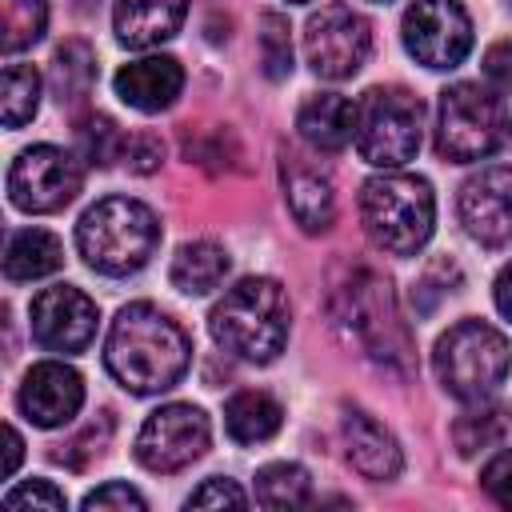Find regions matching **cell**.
Listing matches in <instances>:
<instances>
[{
  "label": "cell",
  "mask_w": 512,
  "mask_h": 512,
  "mask_svg": "<svg viewBox=\"0 0 512 512\" xmlns=\"http://www.w3.org/2000/svg\"><path fill=\"white\" fill-rule=\"evenodd\" d=\"M108 372L136 396H152L172 388L188 364H192V340L188 332L156 304H128L112 320L108 344H104Z\"/></svg>",
  "instance_id": "obj_1"
},
{
  "label": "cell",
  "mask_w": 512,
  "mask_h": 512,
  "mask_svg": "<svg viewBox=\"0 0 512 512\" xmlns=\"http://www.w3.org/2000/svg\"><path fill=\"white\" fill-rule=\"evenodd\" d=\"M288 324H292L288 292L272 276L236 280L208 316L212 340L224 352H232L240 360H252V364H268L284 352Z\"/></svg>",
  "instance_id": "obj_2"
},
{
  "label": "cell",
  "mask_w": 512,
  "mask_h": 512,
  "mask_svg": "<svg viewBox=\"0 0 512 512\" xmlns=\"http://www.w3.org/2000/svg\"><path fill=\"white\" fill-rule=\"evenodd\" d=\"M160 244V220L132 196L96 200L76 224V248L92 272L128 276L140 272Z\"/></svg>",
  "instance_id": "obj_3"
},
{
  "label": "cell",
  "mask_w": 512,
  "mask_h": 512,
  "mask_svg": "<svg viewBox=\"0 0 512 512\" xmlns=\"http://www.w3.org/2000/svg\"><path fill=\"white\" fill-rule=\"evenodd\" d=\"M360 220L380 252L416 256L436 224L432 184L412 172H380L360 192Z\"/></svg>",
  "instance_id": "obj_4"
},
{
  "label": "cell",
  "mask_w": 512,
  "mask_h": 512,
  "mask_svg": "<svg viewBox=\"0 0 512 512\" xmlns=\"http://www.w3.org/2000/svg\"><path fill=\"white\" fill-rule=\"evenodd\" d=\"M432 368H436V380L456 400L476 404V400H488L504 384V376L512 368V348H508L504 332H496L492 324L460 320L436 340Z\"/></svg>",
  "instance_id": "obj_5"
},
{
  "label": "cell",
  "mask_w": 512,
  "mask_h": 512,
  "mask_svg": "<svg viewBox=\"0 0 512 512\" xmlns=\"http://www.w3.org/2000/svg\"><path fill=\"white\" fill-rule=\"evenodd\" d=\"M508 136L504 100L472 80H460L440 92L436 108V152L452 164H472L492 156Z\"/></svg>",
  "instance_id": "obj_6"
},
{
  "label": "cell",
  "mask_w": 512,
  "mask_h": 512,
  "mask_svg": "<svg viewBox=\"0 0 512 512\" xmlns=\"http://www.w3.org/2000/svg\"><path fill=\"white\" fill-rule=\"evenodd\" d=\"M424 104L396 84H376L356 104V152L376 168H400L420 152Z\"/></svg>",
  "instance_id": "obj_7"
},
{
  "label": "cell",
  "mask_w": 512,
  "mask_h": 512,
  "mask_svg": "<svg viewBox=\"0 0 512 512\" xmlns=\"http://www.w3.org/2000/svg\"><path fill=\"white\" fill-rule=\"evenodd\" d=\"M332 304H336V320L348 332H356L376 360H392L408 352V336H404V324L396 316V300L384 276L360 268L356 276H348V284L336 288Z\"/></svg>",
  "instance_id": "obj_8"
},
{
  "label": "cell",
  "mask_w": 512,
  "mask_h": 512,
  "mask_svg": "<svg viewBox=\"0 0 512 512\" xmlns=\"http://www.w3.org/2000/svg\"><path fill=\"white\" fill-rule=\"evenodd\" d=\"M372 52V24L352 4H324L304 24V60L320 80H348Z\"/></svg>",
  "instance_id": "obj_9"
},
{
  "label": "cell",
  "mask_w": 512,
  "mask_h": 512,
  "mask_svg": "<svg viewBox=\"0 0 512 512\" xmlns=\"http://www.w3.org/2000/svg\"><path fill=\"white\" fill-rule=\"evenodd\" d=\"M80 184H84L80 160L56 144H32L8 168V200L20 212H36V216L68 208Z\"/></svg>",
  "instance_id": "obj_10"
},
{
  "label": "cell",
  "mask_w": 512,
  "mask_h": 512,
  "mask_svg": "<svg viewBox=\"0 0 512 512\" xmlns=\"http://www.w3.org/2000/svg\"><path fill=\"white\" fill-rule=\"evenodd\" d=\"M404 48L424 68H456L472 52V20L460 0H412L404 12Z\"/></svg>",
  "instance_id": "obj_11"
},
{
  "label": "cell",
  "mask_w": 512,
  "mask_h": 512,
  "mask_svg": "<svg viewBox=\"0 0 512 512\" xmlns=\"http://www.w3.org/2000/svg\"><path fill=\"white\" fill-rule=\"evenodd\" d=\"M208 440H212V428H208V416L200 408L164 404L140 424L136 460L148 472H180V468H188L192 460L204 456Z\"/></svg>",
  "instance_id": "obj_12"
},
{
  "label": "cell",
  "mask_w": 512,
  "mask_h": 512,
  "mask_svg": "<svg viewBox=\"0 0 512 512\" xmlns=\"http://www.w3.org/2000/svg\"><path fill=\"white\" fill-rule=\"evenodd\" d=\"M96 320V304L72 284L44 288L32 300V336L48 352H84L96 336Z\"/></svg>",
  "instance_id": "obj_13"
},
{
  "label": "cell",
  "mask_w": 512,
  "mask_h": 512,
  "mask_svg": "<svg viewBox=\"0 0 512 512\" xmlns=\"http://www.w3.org/2000/svg\"><path fill=\"white\" fill-rule=\"evenodd\" d=\"M460 224L472 240L496 248L512 240V168L492 164L464 180L460 188Z\"/></svg>",
  "instance_id": "obj_14"
},
{
  "label": "cell",
  "mask_w": 512,
  "mask_h": 512,
  "mask_svg": "<svg viewBox=\"0 0 512 512\" xmlns=\"http://www.w3.org/2000/svg\"><path fill=\"white\" fill-rule=\"evenodd\" d=\"M84 404V380L76 368L60 364V360H44L32 364L24 384H20V412L36 424V428H60L68 424Z\"/></svg>",
  "instance_id": "obj_15"
},
{
  "label": "cell",
  "mask_w": 512,
  "mask_h": 512,
  "mask_svg": "<svg viewBox=\"0 0 512 512\" xmlns=\"http://www.w3.org/2000/svg\"><path fill=\"white\" fill-rule=\"evenodd\" d=\"M116 96L136 108V112H164L180 88H184V68L172 60V56H144V60H132L116 72Z\"/></svg>",
  "instance_id": "obj_16"
},
{
  "label": "cell",
  "mask_w": 512,
  "mask_h": 512,
  "mask_svg": "<svg viewBox=\"0 0 512 512\" xmlns=\"http://www.w3.org/2000/svg\"><path fill=\"white\" fill-rule=\"evenodd\" d=\"M344 456L368 480H392L404 464L396 436L368 412H344Z\"/></svg>",
  "instance_id": "obj_17"
},
{
  "label": "cell",
  "mask_w": 512,
  "mask_h": 512,
  "mask_svg": "<svg viewBox=\"0 0 512 512\" xmlns=\"http://www.w3.org/2000/svg\"><path fill=\"white\" fill-rule=\"evenodd\" d=\"M188 0H116L112 24L124 48H152L180 32Z\"/></svg>",
  "instance_id": "obj_18"
},
{
  "label": "cell",
  "mask_w": 512,
  "mask_h": 512,
  "mask_svg": "<svg viewBox=\"0 0 512 512\" xmlns=\"http://www.w3.org/2000/svg\"><path fill=\"white\" fill-rule=\"evenodd\" d=\"M296 128L316 152H340L356 140V104L340 92H316L300 104Z\"/></svg>",
  "instance_id": "obj_19"
},
{
  "label": "cell",
  "mask_w": 512,
  "mask_h": 512,
  "mask_svg": "<svg viewBox=\"0 0 512 512\" xmlns=\"http://www.w3.org/2000/svg\"><path fill=\"white\" fill-rule=\"evenodd\" d=\"M284 192L296 224L304 232H324L336 220V192L332 180L320 168H308L300 160H284Z\"/></svg>",
  "instance_id": "obj_20"
},
{
  "label": "cell",
  "mask_w": 512,
  "mask_h": 512,
  "mask_svg": "<svg viewBox=\"0 0 512 512\" xmlns=\"http://www.w3.org/2000/svg\"><path fill=\"white\" fill-rule=\"evenodd\" d=\"M64 260V244L48 228H20L8 236L4 248V276L8 280H40L56 272Z\"/></svg>",
  "instance_id": "obj_21"
},
{
  "label": "cell",
  "mask_w": 512,
  "mask_h": 512,
  "mask_svg": "<svg viewBox=\"0 0 512 512\" xmlns=\"http://www.w3.org/2000/svg\"><path fill=\"white\" fill-rule=\"evenodd\" d=\"M280 404L268 396V392H236L228 404H224V428L236 444H260L268 436L280 432Z\"/></svg>",
  "instance_id": "obj_22"
},
{
  "label": "cell",
  "mask_w": 512,
  "mask_h": 512,
  "mask_svg": "<svg viewBox=\"0 0 512 512\" xmlns=\"http://www.w3.org/2000/svg\"><path fill=\"white\" fill-rule=\"evenodd\" d=\"M224 276H228V252L212 240H192L172 260V284L188 296H204V292L220 288Z\"/></svg>",
  "instance_id": "obj_23"
},
{
  "label": "cell",
  "mask_w": 512,
  "mask_h": 512,
  "mask_svg": "<svg viewBox=\"0 0 512 512\" xmlns=\"http://www.w3.org/2000/svg\"><path fill=\"white\" fill-rule=\"evenodd\" d=\"M96 80V56L84 40H68L52 56V92L60 104H80L92 92Z\"/></svg>",
  "instance_id": "obj_24"
},
{
  "label": "cell",
  "mask_w": 512,
  "mask_h": 512,
  "mask_svg": "<svg viewBox=\"0 0 512 512\" xmlns=\"http://www.w3.org/2000/svg\"><path fill=\"white\" fill-rule=\"evenodd\" d=\"M256 500L264 508H300L312 500V476L292 460L264 464L256 472Z\"/></svg>",
  "instance_id": "obj_25"
},
{
  "label": "cell",
  "mask_w": 512,
  "mask_h": 512,
  "mask_svg": "<svg viewBox=\"0 0 512 512\" xmlns=\"http://www.w3.org/2000/svg\"><path fill=\"white\" fill-rule=\"evenodd\" d=\"M504 428H508L504 408H496V404H488V400H476V408H468V412L456 416V424H452L456 452H460V456H476V452L500 444V440H504Z\"/></svg>",
  "instance_id": "obj_26"
},
{
  "label": "cell",
  "mask_w": 512,
  "mask_h": 512,
  "mask_svg": "<svg viewBox=\"0 0 512 512\" xmlns=\"http://www.w3.org/2000/svg\"><path fill=\"white\" fill-rule=\"evenodd\" d=\"M48 28V0H0V44L4 52L32 48Z\"/></svg>",
  "instance_id": "obj_27"
},
{
  "label": "cell",
  "mask_w": 512,
  "mask_h": 512,
  "mask_svg": "<svg viewBox=\"0 0 512 512\" xmlns=\"http://www.w3.org/2000/svg\"><path fill=\"white\" fill-rule=\"evenodd\" d=\"M76 148H80L84 164L108 168L112 160L124 156V136H120V128H116L112 116L92 112V116H84V120L76 124Z\"/></svg>",
  "instance_id": "obj_28"
},
{
  "label": "cell",
  "mask_w": 512,
  "mask_h": 512,
  "mask_svg": "<svg viewBox=\"0 0 512 512\" xmlns=\"http://www.w3.org/2000/svg\"><path fill=\"white\" fill-rule=\"evenodd\" d=\"M4 124L8 128H20L24 120L36 116V104H40V76L32 64H8L4 68Z\"/></svg>",
  "instance_id": "obj_29"
},
{
  "label": "cell",
  "mask_w": 512,
  "mask_h": 512,
  "mask_svg": "<svg viewBox=\"0 0 512 512\" xmlns=\"http://www.w3.org/2000/svg\"><path fill=\"white\" fill-rule=\"evenodd\" d=\"M260 64H264L268 80H284L292 72V36H288V20L280 12L260 16Z\"/></svg>",
  "instance_id": "obj_30"
},
{
  "label": "cell",
  "mask_w": 512,
  "mask_h": 512,
  "mask_svg": "<svg viewBox=\"0 0 512 512\" xmlns=\"http://www.w3.org/2000/svg\"><path fill=\"white\" fill-rule=\"evenodd\" d=\"M108 436H112V420H108V412H104L96 424H88L80 436H72V440L64 444V452H56V460H60V464H68V468H84L92 456H100V452H104Z\"/></svg>",
  "instance_id": "obj_31"
},
{
  "label": "cell",
  "mask_w": 512,
  "mask_h": 512,
  "mask_svg": "<svg viewBox=\"0 0 512 512\" xmlns=\"http://www.w3.org/2000/svg\"><path fill=\"white\" fill-rule=\"evenodd\" d=\"M84 508L88 512H108V508H116V512H144L148 500L136 488H128L124 480H108V484H100L96 492L84 496Z\"/></svg>",
  "instance_id": "obj_32"
},
{
  "label": "cell",
  "mask_w": 512,
  "mask_h": 512,
  "mask_svg": "<svg viewBox=\"0 0 512 512\" xmlns=\"http://www.w3.org/2000/svg\"><path fill=\"white\" fill-rule=\"evenodd\" d=\"M188 508H244L248 504V496H244V488L236 484V480H228V476H212V480H204L188 500H184Z\"/></svg>",
  "instance_id": "obj_33"
},
{
  "label": "cell",
  "mask_w": 512,
  "mask_h": 512,
  "mask_svg": "<svg viewBox=\"0 0 512 512\" xmlns=\"http://www.w3.org/2000/svg\"><path fill=\"white\" fill-rule=\"evenodd\" d=\"M160 160H164V140H160V136H152V132H136V136L124 140V164H128L132 172L148 176V172L160 168Z\"/></svg>",
  "instance_id": "obj_34"
},
{
  "label": "cell",
  "mask_w": 512,
  "mask_h": 512,
  "mask_svg": "<svg viewBox=\"0 0 512 512\" xmlns=\"http://www.w3.org/2000/svg\"><path fill=\"white\" fill-rule=\"evenodd\" d=\"M4 508H52V512H60L64 508V492L52 488L48 480H28V484H20V488H12L4 496Z\"/></svg>",
  "instance_id": "obj_35"
},
{
  "label": "cell",
  "mask_w": 512,
  "mask_h": 512,
  "mask_svg": "<svg viewBox=\"0 0 512 512\" xmlns=\"http://www.w3.org/2000/svg\"><path fill=\"white\" fill-rule=\"evenodd\" d=\"M480 484H484V492H488L496 504L512 508V448L496 452V456L484 464V472H480Z\"/></svg>",
  "instance_id": "obj_36"
},
{
  "label": "cell",
  "mask_w": 512,
  "mask_h": 512,
  "mask_svg": "<svg viewBox=\"0 0 512 512\" xmlns=\"http://www.w3.org/2000/svg\"><path fill=\"white\" fill-rule=\"evenodd\" d=\"M484 76L496 92H508L512 96V40H496L488 52H484Z\"/></svg>",
  "instance_id": "obj_37"
},
{
  "label": "cell",
  "mask_w": 512,
  "mask_h": 512,
  "mask_svg": "<svg viewBox=\"0 0 512 512\" xmlns=\"http://www.w3.org/2000/svg\"><path fill=\"white\" fill-rule=\"evenodd\" d=\"M4 464H0V472L4 476H12L16 472V464H20V456H24V440H20V432L16 428H4Z\"/></svg>",
  "instance_id": "obj_38"
},
{
  "label": "cell",
  "mask_w": 512,
  "mask_h": 512,
  "mask_svg": "<svg viewBox=\"0 0 512 512\" xmlns=\"http://www.w3.org/2000/svg\"><path fill=\"white\" fill-rule=\"evenodd\" d=\"M496 308L512 320V264H504V272L496 276Z\"/></svg>",
  "instance_id": "obj_39"
},
{
  "label": "cell",
  "mask_w": 512,
  "mask_h": 512,
  "mask_svg": "<svg viewBox=\"0 0 512 512\" xmlns=\"http://www.w3.org/2000/svg\"><path fill=\"white\" fill-rule=\"evenodd\" d=\"M292 4H308V0H292Z\"/></svg>",
  "instance_id": "obj_40"
}]
</instances>
